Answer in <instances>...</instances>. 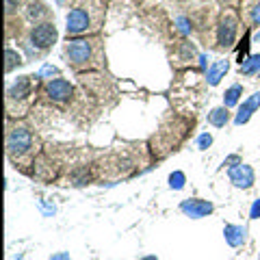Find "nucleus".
Here are the masks:
<instances>
[{
	"label": "nucleus",
	"instance_id": "nucleus-1",
	"mask_svg": "<svg viewBox=\"0 0 260 260\" xmlns=\"http://www.w3.org/2000/svg\"><path fill=\"white\" fill-rule=\"evenodd\" d=\"M104 7L100 0H72L68 13V35H83L87 30H95L102 24Z\"/></svg>",
	"mask_w": 260,
	"mask_h": 260
},
{
	"label": "nucleus",
	"instance_id": "nucleus-2",
	"mask_svg": "<svg viewBox=\"0 0 260 260\" xmlns=\"http://www.w3.org/2000/svg\"><path fill=\"white\" fill-rule=\"evenodd\" d=\"M65 59L74 70H91L102 61V50L98 39H72L65 46Z\"/></svg>",
	"mask_w": 260,
	"mask_h": 260
},
{
	"label": "nucleus",
	"instance_id": "nucleus-3",
	"mask_svg": "<svg viewBox=\"0 0 260 260\" xmlns=\"http://www.w3.org/2000/svg\"><path fill=\"white\" fill-rule=\"evenodd\" d=\"M32 145V137L26 128H15L9 133V139H7V148H9V154L13 156H22L24 152H28Z\"/></svg>",
	"mask_w": 260,
	"mask_h": 260
},
{
	"label": "nucleus",
	"instance_id": "nucleus-4",
	"mask_svg": "<svg viewBox=\"0 0 260 260\" xmlns=\"http://www.w3.org/2000/svg\"><path fill=\"white\" fill-rule=\"evenodd\" d=\"M30 42L35 44L37 48H48L56 42V28L54 24L50 22H44V24H37L30 32Z\"/></svg>",
	"mask_w": 260,
	"mask_h": 260
},
{
	"label": "nucleus",
	"instance_id": "nucleus-5",
	"mask_svg": "<svg viewBox=\"0 0 260 260\" xmlns=\"http://www.w3.org/2000/svg\"><path fill=\"white\" fill-rule=\"evenodd\" d=\"M46 91H48V95H50L52 100L63 102V100H68V98L72 95V91H74V89H72V85L68 83V80L56 78V80H52V83H48Z\"/></svg>",
	"mask_w": 260,
	"mask_h": 260
},
{
	"label": "nucleus",
	"instance_id": "nucleus-6",
	"mask_svg": "<svg viewBox=\"0 0 260 260\" xmlns=\"http://www.w3.org/2000/svg\"><path fill=\"white\" fill-rule=\"evenodd\" d=\"M234 35H237V20L232 15H225L219 24V44L221 46H232Z\"/></svg>",
	"mask_w": 260,
	"mask_h": 260
},
{
	"label": "nucleus",
	"instance_id": "nucleus-7",
	"mask_svg": "<svg viewBox=\"0 0 260 260\" xmlns=\"http://www.w3.org/2000/svg\"><path fill=\"white\" fill-rule=\"evenodd\" d=\"M230 180L237 184V186H251V182H254V172L247 167V165H237L230 169Z\"/></svg>",
	"mask_w": 260,
	"mask_h": 260
},
{
	"label": "nucleus",
	"instance_id": "nucleus-8",
	"mask_svg": "<svg viewBox=\"0 0 260 260\" xmlns=\"http://www.w3.org/2000/svg\"><path fill=\"white\" fill-rule=\"evenodd\" d=\"M182 210H186V213H191L193 217H202L213 210V206L206 204V202H198V200H191L186 202V204H182Z\"/></svg>",
	"mask_w": 260,
	"mask_h": 260
},
{
	"label": "nucleus",
	"instance_id": "nucleus-9",
	"mask_svg": "<svg viewBox=\"0 0 260 260\" xmlns=\"http://www.w3.org/2000/svg\"><path fill=\"white\" fill-rule=\"evenodd\" d=\"M210 121H213L215 126H223L225 121H228V111L225 109H217L210 113Z\"/></svg>",
	"mask_w": 260,
	"mask_h": 260
},
{
	"label": "nucleus",
	"instance_id": "nucleus-10",
	"mask_svg": "<svg viewBox=\"0 0 260 260\" xmlns=\"http://www.w3.org/2000/svg\"><path fill=\"white\" fill-rule=\"evenodd\" d=\"M260 70V56H254V59H249L245 65H243V72H247V74H251V72Z\"/></svg>",
	"mask_w": 260,
	"mask_h": 260
},
{
	"label": "nucleus",
	"instance_id": "nucleus-11",
	"mask_svg": "<svg viewBox=\"0 0 260 260\" xmlns=\"http://www.w3.org/2000/svg\"><path fill=\"white\" fill-rule=\"evenodd\" d=\"M239 93H241V87H232L230 89V91H228L225 95V104H234V102H237V98H239Z\"/></svg>",
	"mask_w": 260,
	"mask_h": 260
},
{
	"label": "nucleus",
	"instance_id": "nucleus-12",
	"mask_svg": "<svg viewBox=\"0 0 260 260\" xmlns=\"http://www.w3.org/2000/svg\"><path fill=\"white\" fill-rule=\"evenodd\" d=\"M7 59H9V63H7V70H13V65H15V61L20 63V54H15L11 48L9 50H7Z\"/></svg>",
	"mask_w": 260,
	"mask_h": 260
},
{
	"label": "nucleus",
	"instance_id": "nucleus-13",
	"mask_svg": "<svg viewBox=\"0 0 260 260\" xmlns=\"http://www.w3.org/2000/svg\"><path fill=\"white\" fill-rule=\"evenodd\" d=\"M225 70H228V61L219 63V68L213 72V74H210V83H217V80H219V74H221V72H225Z\"/></svg>",
	"mask_w": 260,
	"mask_h": 260
},
{
	"label": "nucleus",
	"instance_id": "nucleus-14",
	"mask_svg": "<svg viewBox=\"0 0 260 260\" xmlns=\"http://www.w3.org/2000/svg\"><path fill=\"white\" fill-rule=\"evenodd\" d=\"M251 18H254L256 24H260V5H256V9L251 11Z\"/></svg>",
	"mask_w": 260,
	"mask_h": 260
}]
</instances>
